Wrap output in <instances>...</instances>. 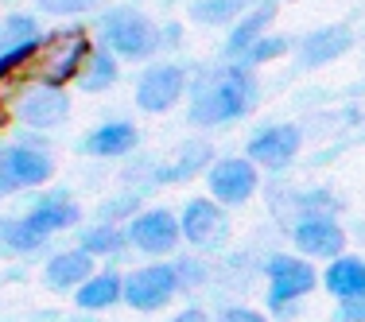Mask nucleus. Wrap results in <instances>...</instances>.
I'll return each mask as SVG.
<instances>
[{"instance_id": "1", "label": "nucleus", "mask_w": 365, "mask_h": 322, "mask_svg": "<svg viewBox=\"0 0 365 322\" xmlns=\"http://www.w3.org/2000/svg\"><path fill=\"white\" fill-rule=\"evenodd\" d=\"M257 105V78L249 66H230L195 85L190 98V120L195 125H230V120L245 117Z\"/></svg>"}, {"instance_id": "2", "label": "nucleus", "mask_w": 365, "mask_h": 322, "mask_svg": "<svg viewBox=\"0 0 365 322\" xmlns=\"http://www.w3.org/2000/svg\"><path fill=\"white\" fill-rule=\"evenodd\" d=\"M101 39L120 58H148L155 51V24L136 8H113L101 16Z\"/></svg>"}, {"instance_id": "3", "label": "nucleus", "mask_w": 365, "mask_h": 322, "mask_svg": "<svg viewBox=\"0 0 365 322\" xmlns=\"http://www.w3.org/2000/svg\"><path fill=\"white\" fill-rule=\"evenodd\" d=\"M179 291V268L175 264H152L133 272L125 284H120V295L133 311H160L175 299Z\"/></svg>"}, {"instance_id": "4", "label": "nucleus", "mask_w": 365, "mask_h": 322, "mask_svg": "<svg viewBox=\"0 0 365 322\" xmlns=\"http://www.w3.org/2000/svg\"><path fill=\"white\" fill-rule=\"evenodd\" d=\"M182 237L195 249H222L225 237H230V217H225L222 206H214L210 198H190L187 210H182Z\"/></svg>"}, {"instance_id": "5", "label": "nucleus", "mask_w": 365, "mask_h": 322, "mask_svg": "<svg viewBox=\"0 0 365 322\" xmlns=\"http://www.w3.org/2000/svg\"><path fill=\"white\" fill-rule=\"evenodd\" d=\"M315 287V268L299 256H272L268 260V303L272 307H288L303 299Z\"/></svg>"}, {"instance_id": "6", "label": "nucleus", "mask_w": 365, "mask_h": 322, "mask_svg": "<svg viewBox=\"0 0 365 322\" xmlns=\"http://www.w3.org/2000/svg\"><path fill=\"white\" fill-rule=\"evenodd\" d=\"M206 187H210V194L218 198V202L241 206L245 198L257 194L260 175H257L253 160H222V163H214V167L206 171Z\"/></svg>"}, {"instance_id": "7", "label": "nucleus", "mask_w": 365, "mask_h": 322, "mask_svg": "<svg viewBox=\"0 0 365 322\" xmlns=\"http://www.w3.org/2000/svg\"><path fill=\"white\" fill-rule=\"evenodd\" d=\"M51 155L36 144H8L0 152V175H4V187H39V182L51 179Z\"/></svg>"}, {"instance_id": "8", "label": "nucleus", "mask_w": 365, "mask_h": 322, "mask_svg": "<svg viewBox=\"0 0 365 322\" xmlns=\"http://www.w3.org/2000/svg\"><path fill=\"white\" fill-rule=\"evenodd\" d=\"M86 55H90V43L78 36V31H74V36H58L47 51H39V71H36V78H39L43 85L71 82V78L82 71Z\"/></svg>"}, {"instance_id": "9", "label": "nucleus", "mask_w": 365, "mask_h": 322, "mask_svg": "<svg viewBox=\"0 0 365 322\" xmlns=\"http://www.w3.org/2000/svg\"><path fill=\"white\" fill-rule=\"evenodd\" d=\"M292 237H295V249H299L303 256H319V260L342 256V245H346L342 225H338L334 217H327V214L299 217V222H295V229H292Z\"/></svg>"}, {"instance_id": "10", "label": "nucleus", "mask_w": 365, "mask_h": 322, "mask_svg": "<svg viewBox=\"0 0 365 322\" xmlns=\"http://www.w3.org/2000/svg\"><path fill=\"white\" fill-rule=\"evenodd\" d=\"M187 90V74L179 66H152L140 82H136V105L144 113H168Z\"/></svg>"}, {"instance_id": "11", "label": "nucleus", "mask_w": 365, "mask_h": 322, "mask_svg": "<svg viewBox=\"0 0 365 322\" xmlns=\"http://www.w3.org/2000/svg\"><path fill=\"white\" fill-rule=\"evenodd\" d=\"M299 128L295 125H268L249 140V160L260 163V167H288V163L299 155Z\"/></svg>"}, {"instance_id": "12", "label": "nucleus", "mask_w": 365, "mask_h": 322, "mask_svg": "<svg viewBox=\"0 0 365 322\" xmlns=\"http://www.w3.org/2000/svg\"><path fill=\"white\" fill-rule=\"evenodd\" d=\"M179 233H182L179 222L168 210H148V214H140L133 225H128V241H133L140 252H152V256L175 249L179 245Z\"/></svg>"}, {"instance_id": "13", "label": "nucleus", "mask_w": 365, "mask_h": 322, "mask_svg": "<svg viewBox=\"0 0 365 322\" xmlns=\"http://www.w3.org/2000/svg\"><path fill=\"white\" fill-rule=\"evenodd\" d=\"M39 28L31 16H8L0 20V74H8L12 66H20L24 58L36 55Z\"/></svg>"}, {"instance_id": "14", "label": "nucleus", "mask_w": 365, "mask_h": 322, "mask_svg": "<svg viewBox=\"0 0 365 322\" xmlns=\"http://www.w3.org/2000/svg\"><path fill=\"white\" fill-rule=\"evenodd\" d=\"M66 109H71V101H66L63 85H39V90L24 93V101H20V117L36 128L58 125L66 117Z\"/></svg>"}, {"instance_id": "15", "label": "nucleus", "mask_w": 365, "mask_h": 322, "mask_svg": "<svg viewBox=\"0 0 365 322\" xmlns=\"http://www.w3.org/2000/svg\"><path fill=\"white\" fill-rule=\"evenodd\" d=\"M350 47H354V31L346 28V24L319 28V31H311V36L303 39L299 63H303V66H327V63H334L338 55H346Z\"/></svg>"}, {"instance_id": "16", "label": "nucleus", "mask_w": 365, "mask_h": 322, "mask_svg": "<svg viewBox=\"0 0 365 322\" xmlns=\"http://www.w3.org/2000/svg\"><path fill=\"white\" fill-rule=\"evenodd\" d=\"M136 147V128L128 120H113V125H101L78 144V152L86 155H101V160H113V155H128Z\"/></svg>"}, {"instance_id": "17", "label": "nucleus", "mask_w": 365, "mask_h": 322, "mask_svg": "<svg viewBox=\"0 0 365 322\" xmlns=\"http://www.w3.org/2000/svg\"><path fill=\"white\" fill-rule=\"evenodd\" d=\"M31 222V229L43 233V237H51V233L66 229V225L78 222V206L71 202L66 194H47L43 202L31 206V214H24Z\"/></svg>"}, {"instance_id": "18", "label": "nucleus", "mask_w": 365, "mask_h": 322, "mask_svg": "<svg viewBox=\"0 0 365 322\" xmlns=\"http://www.w3.org/2000/svg\"><path fill=\"white\" fill-rule=\"evenodd\" d=\"M93 276V252L86 249H74V252H58V256H51L47 272H43V280H47L51 287H74L82 280H90Z\"/></svg>"}, {"instance_id": "19", "label": "nucleus", "mask_w": 365, "mask_h": 322, "mask_svg": "<svg viewBox=\"0 0 365 322\" xmlns=\"http://www.w3.org/2000/svg\"><path fill=\"white\" fill-rule=\"evenodd\" d=\"M327 291L334 295V299H354V295L365 291V260L358 256H334L323 276Z\"/></svg>"}, {"instance_id": "20", "label": "nucleus", "mask_w": 365, "mask_h": 322, "mask_svg": "<svg viewBox=\"0 0 365 322\" xmlns=\"http://www.w3.org/2000/svg\"><path fill=\"white\" fill-rule=\"evenodd\" d=\"M120 299V280L117 276H90L78 284V307L82 311H106Z\"/></svg>"}, {"instance_id": "21", "label": "nucleus", "mask_w": 365, "mask_h": 322, "mask_svg": "<svg viewBox=\"0 0 365 322\" xmlns=\"http://www.w3.org/2000/svg\"><path fill=\"white\" fill-rule=\"evenodd\" d=\"M272 16H276V0H260L253 12H249L245 20L233 28V36H230V55H241V51H245L253 39H260V31L268 28V20H272Z\"/></svg>"}, {"instance_id": "22", "label": "nucleus", "mask_w": 365, "mask_h": 322, "mask_svg": "<svg viewBox=\"0 0 365 322\" xmlns=\"http://www.w3.org/2000/svg\"><path fill=\"white\" fill-rule=\"evenodd\" d=\"M43 241L47 237L31 229L28 217H4V222H0V245L12 249V252H36Z\"/></svg>"}, {"instance_id": "23", "label": "nucleus", "mask_w": 365, "mask_h": 322, "mask_svg": "<svg viewBox=\"0 0 365 322\" xmlns=\"http://www.w3.org/2000/svg\"><path fill=\"white\" fill-rule=\"evenodd\" d=\"M113 82H117V55H113V51H93L86 71H82V90L101 93V90H109Z\"/></svg>"}, {"instance_id": "24", "label": "nucleus", "mask_w": 365, "mask_h": 322, "mask_svg": "<svg viewBox=\"0 0 365 322\" xmlns=\"http://www.w3.org/2000/svg\"><path fill=\"white\" fill-rule=\"evenodd\" d=\"M249 4H253V0H195V4H190V20H198V24H230V20H237Z\"/></svg>"}, {"instance_id": "25", "label": "nucleus", "mask_w": 365, "mask_h": 322, "mask_svg": "<svg viewBox=\"0 0 365 322\" xmlns=\"http://www.w3.org/2000/svg\"><path fill=\"white\" fill-rule=\"evenodd\" d=\"M128 233H120L117 225H93V229H86L82 237V249L93 252V256H106V252H117L120 245H125Z\"/></svg>"}, {"instance_id": "26", "label": "nucleus", "mask_w": 365, "mask_h": 322, "mask_svg": "<svg viewBox=\"0 0 365 322\" xmlns=\"http://www.w3.org/2000/svg\"><path fill=\"white\" fill-rule=\"evenodd\" d=\"M284 47H288V39H280V36H276V39H253V43H249V47L237 55V63L253 71L257 63H268V58H272V55H280Z\"/></svg>"}, {"instance_id": "27", "label": "nucleus", "mask_w": 365, "mask_h": 322, "mask_svg": "<svg viewBox=\"0 0 365 322\" xmlns=\"http://www.w3.org/2000/svg\"><path fill=\"white\" fill-rule=\"evenodd\" d=\"M101 0H39V8L43 12H51V16H82V12H90V8H98Z\"/></svg>"}, {"instance_id": "28", "label": "nucleus", "mask_w": 365, "mask_h": 322, "mask_svg": "<svg viewBox=\"0 0 365 322\" xmlns=\"http://www.w3.org/2000/svg\"><path fill=\"white\" fill-rule=\"evenodd\" d=\"M338 322H365V291H361V295H354V299H342Z\"/></svg>"}, {"instance_id": "29", "label": "nucleus", "mask_w": 365, "mask_h": 322, "mask_svg": "<svg viewBox=\"0 0 365 322\" xmlns=\"http://www.w3.org/2000/svg\"><path fill=\"white\" fill-rule=\"evenodd\" d=\"M222 322H268V318L260 311H249V307H230L222 315Z\"/></svg>"}, {"instance_id": "30", "label": "nucleus", "mask_w": 365, "mask_h": 322, "mask_svg": "<svg viewBox=\"0 0 365 322\" xmlns=\"http://www.w3.org/2000/svg\"><path fill=\"white\" fill-rule=\"evenodd\" d=\"M171 322H210V318H206L202 311H182V315H175Z\"/></svg>"}, {"instance_id": "31", "label": "nucleus", "mask_w": 365, "mask_h": 322, "mask_svg": "<svg viewBox=\"0 0 365 322\" xmlns=\"http://www.w3.org/2000/svg\"><path fill=\"white\" fill-rule=\"evenodd\" d=\"M4 190H8V187H4V175H0V194H4Z\"/></svg>"}]
</instances>
